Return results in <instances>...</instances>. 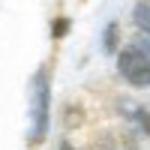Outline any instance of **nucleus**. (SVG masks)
Returning a JSON list of instances; mask_svg holds the SVG:
<instances>
[{"mask_svg":"<svg viewBox=\"0 0 150 150\" xmlns=\"http://www.w3.org/2000/svg\"><path fill=\"white\" fill-rule=\"evenodd\" d=\"M48 117H51L48 72H36V78H33V129H30V141L33 144H39L48 135Z\"/></svg>","mask_w":150,"mask_h":150,"instance_id":"obj_1","label":"nucleus"},{"mask_svg":"<svg viewBox=\"0 0 150 150\" xmlns=\"http://www.w3.org/2000/svg\"><path fill=\"white\" fill-rule=\"evenodd\" d=\"M117 69H120L123 78H126L129 84H135V87L150 84V60H147L135 45H129V48H123V51H120Z\"/></svg>","mask_w":150,"mask_h":150,"instance_id":"obj_2","label":"nucleus"},{"mask_svg":"<svg viewBox=\"0 0 150 150\" xmlns=\"http://www.w3.org/2000/svg\"><path fill=\"white\" fill-rule=\"evenodd\" d=\"M117 42H120V24L111 21L108 27H105V36H102V48H105L108 54H114L117 51Z\"/></svg>","mask_w":150,"mask_h":150,"instance_id":"obj_3","label":"nucleus"},{"mask_svg":"<svg viewBox=\"0 0 150 150\" xmlns=\"http://www.w3.org/2000/svg\"><path fill=\"white\" fill-rule=\"evenodd\" d=\"M135 24H138L141 30H147V33H150V0H147V3H138V6H135Z\"/></svg>","mask_w":150,"mask_h":150,"instance_id":"obj_4","label":"nucleus"},{"mask_svg":"<svg viewBox=\"0 0 150 150\" xmlns=\"http://www.w3.org/2000/svg\"><path fill=\"white\" fill-rule=\"evenodd\" d=\"M135 114H138V123H141V129L147 132V138H150V111L138 108V111H135Z\"/></svg>","mask_w":150,"mask_h":150,"instance_id":"obj_5","label":"nucleus"},{"mask_svg":"<svg viewBox=\"0 0 150 150\" xmlns=\"http://www.w3.org/2000/svg\"><path fill=\"white\" fill-rule=\"evenodd\" d=\"M66 27H69V21H66V18H60V21L54 24V30H51V36H57V39H60V36L66 33Z\"/></svg>","mask_w":150,"mask_h":150,"instance_id":"obj_6","label":"nucleus"},{"mask_svg":"<svg viewBox=\"0 0 150 150\" xmlns=\"http://www.w3.org/2000/svg\"><path fill=\"white\" fill-rule=\"evenodd\" d=\"M60 150H72V147H69V141H63V144H60Z\"/></svg>","mask_w":150,"mask_h":150,"instance_id":"obj_7","label":"nucleus"},{"mask_svg":"<svg viewBox=\"0 0 150 150\" xmlns=\"http://www.w3.org/2000/svg\"><path fill=\"white\" fill-rule=\"evenodd\" d=\"M129 150H135V147H132V144H129Z\"/></svg>","mask_w":150,"mask_h":150,"instance_id":"obj_8","label":"nucleus"}]
</instances>
